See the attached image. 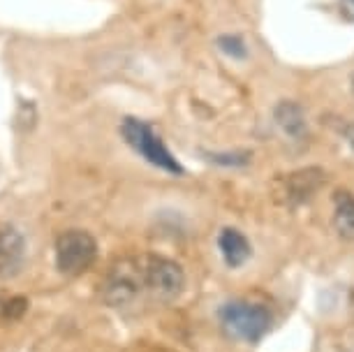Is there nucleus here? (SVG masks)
Segmentation results:
<instances>
[{
	"label": "nucleus",
	"instance_id": "dca6fc26",
	"mask_svg": "<svg viewBox=\"0 0 354 352\" xmlns=\"http://www.w3.org/2000/svg\"><path fill=\"white\" fill-rule=\"evenodd\" d=\"M350 84H352V95H354V72H352V79H350Z\"/></svg>",
	"mask_w": 354,
	"mask_h": 352
},
{
	"label": "nucleus",
	"instance_id": "20e7f679",
	"mask_svg": "<svg viewBox=\"0 0 354 352\" xmlns=\"http://www.w3.org/2000/svg\"><path fill=\"white\" fill-rule=\"evenodd\" d=\"M104 302L113 308H125L144 295V278H142V257H123L118 260L106 274L102 285Z\"/></svg>",
	"mask_w": 354,
	"mask_h": 352
},
{
	"label": "nucleus",
	"instance_id": "9b49d317",
	"mask_svg": "<svg viewBox=\"0 0 354 352\" xmlns=\"http://www.w3.org/2000/svg\"><path fill=\"white\" fill-rule=\"evenodd\" d=\"M218 46H220V51H225V54L232 56V58H245V54H248V49H245L243 39L236 37V35H223V37H218Z\"/></svg>",
	"mask_w": 354,
	"mask_h": 352
},
{
	"label": "nucleus",
	"instance_id": "2eb2a0df",
	"mask_svg": "<svg viewBox=\"0 0 354 352\" xmlns=\"http://www.w3.org/2000/svg\"><path fill=\"white\" fill-rule=\"evenodd\" d=\"M343 135H345V139H347V144H350V146H352V151H354V121L345 125V128H343Z\"/></svg>",
	"mask_w": 354,
	"mask_h": 352
},
{
	"label": "nucleus",
	"instance_id": "1a4fd4ad",
	"mask_svg": "<svg viewBox=\"0 0 354 352\" xmlns=\"http://www.w3.org/2000/svg\"><path fill=\"white\" fill-rule=\"evenodd\" d=\"M273 118H276L278 128L292 139H304V135L308 132L304 109L299 107L297 102H292V100H283V102H278L276 111H273Z\"/></svg>",
	"mask_w": 354,
	"mask_h": 352
},
{
	"label": "nucleus",
	"instance_id": "7ed1b4c3",
	"mask_svg": "<svg viewBox=\"0 0 354 352\" xmlns=\"http://www.w3.org/2000/svg\"><path fill=\"white\" fill-rule=\"evenodd\" d=\"M144 292L158 302H174L185 288V271L178 262L160 255L142 257Z\"/></svg>",
	"mask_w": 354,
	"mask_h": 352
},
{
	"label": "nucleus",
	"instance_id": "4468645a",
	"mask_svg": "<svg viewBox=\"0 0 354 352\" xmlns=\"http://www.w3.org/2000/svg\"><path fill=\"white\" fill-rule=\"evenodd\" d=\"M340 17L354 24V0H340Z\"/></svg>",
	"mask_w": 354,
	"mask_h": 352
},
{
	"label": "nucleus",
	"instance_id": "39448f33",
	"mask_svg": "<svg viewBox=\"0 0 354 352\" xmlns=\"http://www.w3.org/2000/svg\"><path fill=\"white\" fill-rule=\"evenodd\" d=\"M97 257V241L86 230H65L56 239V267L65 276H82Z\"/></svg>",
	"mask_w": 354,
	"mask_h": 352
},
{
	"label": "nucleus",
	"instance_id": "0eeeda50",
	"mask_svg": "<svg viewBox=\"0 0 354 352\" xmlns=\"http://www.w3.org/2000/svg\"><path fill=\"white\" fill-rule=\"evenodd\" d=\"M26 239L15 225L0 223V281H12L24 271Z\"/></svg>",
	"mask_w": 354,
	"mask_h": 352
},
{
	"label": "nucleus",
	"instance_id": "f03ea898",
	"mask_svg": "<svg viewBox=\"0 0 354 352\" xmlns=\"http://www.w3.org/2000/svg\"><path fill=\"white\" fill-rule=\"evenodd\" d=\"M121 132L125 137V142L130 144L132 151H137L146 163H151L153 167H160L169 174L181 176L183 167L176 158L171 156V151L162 144L160 135H156V130L149 123L139 121V118H125L121 125Z\"/></svg>",
	"mask_w": 354,
	"mask_h": 352
},
{
	"label": "nucleus",
	"instance_id": "f257e3e1",
	"mask_svg": "<svg viewBox=\"0 0 354 352\" xmlns=\"http://www.w3.org/2000/svg\"><path fill=\"white\" fill-rule=\"evenodd\" d=\"M220 324H223V329L232 338H236V341L257 343L259 338H264L269 334V329L273 324V315L262 304L236 299V302H230L220 308Z\"/></svg>",
	"mask_w": 354,
	"mask_h": 352
},
{
	"label": "nucleus",
	"instance_id": "423d86ee",
	"mask_svg": "<svg viewBox=\"0 0 354 352\" xmlns=\"http://www.w3.org/2000/svg\"><path fill=\"white\" fill-rule=\"evenodd\" d=\"M326 183V172L322 167H306L287 174L280 183L278 195H283V202L290 207H299L315 197V192Z\"/></svg>",
	"mask_w": 354,
	"mask_h": 352
},
{
	"label": "nucleus",
	"instance_id": "9d476101",
	"mask_svg": "<svg viewBox=\"0 0 354 352\" xmlns=\"http://www.w3.org/2000/svg\"><path fill=\"white\" fill-rule=\"evenodd\" d=\"M333 225L343 239H354V195L350 190L333 192Z\"/></svg>",
	"mask_w": 354,
	"mask_h": 352
},
{
	"label": "nucleus",
	"instance_id": "f8f14e48",
	"mask_svg": "<svg viewBox=\"0 0 354 352\" xmlns=\"http://www.w3.org/2000/svg\"><path fill=\"white\" fill-rule=\"evenodd\" d=\"M26 311H28V299H26V297H12L10 302H5L3 315L8 317V320H19V317H24Z\"/></svg>",
	"mask_w": 354,
	"mask_h": 352
},
{
	"label": "nucleus",
	"instance_id": "6e6552de",
	"mask_svg": "<svg viewBox=\"0 0 354 352\" xmlns=\"http://www.w3.org/2000/svg\"><path fill=\"white\" fill-rule=\"evenodd\" d=\"M218 248H220V255H223L225 264L230 269H239L248 262V257L252 253V246L248 241V237L243 232L234 230V228H225L220 232L218 237Z\"/></svg>",
	"mask_w": 354,
	"mask_h": 352
},
{
	"label": "nucleus",
	"instance_id": "ddd939ff",
	"mask_svg": "<svg viewBox=\"0 0 354 352\" xmlns=\"http://www.w3.org/2000/svg\"><path fill=\"white\" fill-rule=\"evenodd\" d=\"M211 160L218 165H248L250 154H211Z\"/></svg>",
	"mask_w": 354,
	"mask_h": 352
}]
</instances>
